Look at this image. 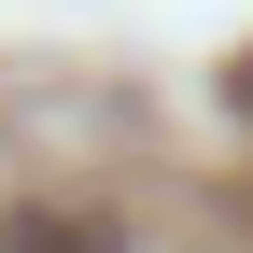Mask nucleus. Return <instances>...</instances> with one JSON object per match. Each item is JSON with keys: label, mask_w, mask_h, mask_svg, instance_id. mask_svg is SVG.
I'll use <instances>...</instances> for the list:
<instances>
[{"label": "nucleus", "mask_w": 253, "mask_h": 253, "mask_svg": "<svg viewBox=\"0 0 253 253\" xmlns=\"http://www.w3.org/2000/svg\"><path fill=\"white\" fill-rule=\"evenodd\" d=\"M0 253H126V225H113L99 197H14Z\"/></svg>", "instance_id": "f257e3e1"}]
</instances>
